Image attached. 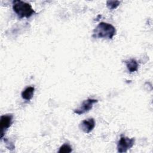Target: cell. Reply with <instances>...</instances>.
Instances as JSON below:
<instances>
[{
	"instance_id": "1",
	"label": "cell",
	"mask_w": 153,
	"mask_h": 153,
	"mask_svg": "<svg viewBox=\"0 0 153 153\" xmlns=\"http://www.w3.org/2000/svg\"><path fill=\"white\" fill-rule=\"evenodd\" d=\"M115 33V28L112 25L105 22H100L93 30L92 37L94 38L112 39Z\"/></svg>"
},
{
	"instance_id": "2",
	"label": "cell",
	"mask_w": 153,
	"mask_h": 153,
	"mask_svg": "<svg viewBox=\"0 0 153 153\" xmlns=\"http://www.w3.org/2000/svg\"><path fill=\"white\" fill-rule=\"evenodd\" d=\"M13 8L20 18H29L35 13L30 4L22 1H14Z\"/></svg>"
},
{
	"instance_id": "3",
	"label": "cell",
	"mask_w": 153,
	"mask_h": 153,
	"mask_svg": "<svg viewBox=\"0 0 153 153\" xmlns=\"http://www.w3.org/2000/svg\"><path fill=\"white\" fill-rule=\"evenodd\" d=\"M135 140L134 138H128L125 136H121L120 140L117 143L118 152L120 153L126 152L128 149L133 147L134 144Z\"/></svg>"
},
{
	"instance_id": "4",
	"label": "cell",
	"mask_w": 153,
	"mask_h": 153,
	"mask_svg": "<svg viewBox=\"0 0 153 153\" xmlns=\"http://www.w3.org/2000/svg\"><path fill=\"white\" fill-rule=\"evenodd\" d=\"M98 100L94 99H87L82 102V104L79 107L74 110V112L78 115L83 114L89 111L93 106V104L97 103Z\"/></svg>"
},
{
	"instance_id": "5",
	"label": "cell",
	"mask_w": 153,
	"mask_h": 153,
	"mask_svg": "<svg viewBox=\"0 0 153 153\" xmlns=\"http://www.w3.org/2000/svg\"><path fill=\"white\" fill-rule=\"evenodd\" d=\"M13 116L11 114H6L2 115L0 120V128H1V138L2 139L5 130H7L12 123Z\"/></svg>"
},
{
	"instance_id": "6",
	"label": "cell",
	"mask_w": 153,
	"mask_h": 153,
	"mask_svg": "<svg viewBox=\"0 0 153 153\" xmlns=\"http://www.w3.org/2000/svg\"><path fill=\"white\" fill-rule=\"evenodd\" d=\"M95 127V121L93 118L85 119L79 124V128L85 133H90Z\"/></svg>"
},
{
	"instance_id": "7",
	"label": "cell",
	"mask_w": 153,
	"mask_h": 153,
	"mask_svg": "<svg viewBox=\"0 0 153 153\" xmlns=\"http://www.w3.org/2000/svg\"><path fill=\"white\" fill-rule=\"evenodd\" d=\"M35 88L33 87H28L22 93V97L26 100H30L33 96Z\"/></svg>"
},
{
	"instance_id": "8",
	"label": "cell",
	"mask_w": 153,
	"mask_h": 153,
	"mask_svg": "<svg viewBox=\"0 0 153 153\" xmlns=\"http://www.w3.org/2000/svg\"><path fill=\"white\" fill-rule=\"evenodd\" d=\"M125 63L127 69L130 72H134L137 71L139 65L136 60L131 59L125 61Z\"/></svg>"
},
{
	"instance_id": "9",
	"label": "cell",
	"mask_w": 153,
	"mask_h": 153,
	"mask_svg": "<svg viewBox=\"0 0 153 153\" xmlns=\"http://www.w3.org/2000/svg\"><path fill=\"white\" fill-rule=\"evenodd\" d=\"M120 2L118 1H108L106 2V5L109 10H114L120 5Z\"/></svg>"
},
{
	"instance_id": "10",
	"label": "cell",
	"mask_w": 153,
	"mask_h": 153,
	"mask_svg": "<svg viewBox=\"0 0 153 153\" xmlns=\"http://www.w3.org/2000/svg\"><path fill=\"white\" fill-rule=\"evenodd\" d=\"M58 152L59 153H69L72 152V148L69 144L64 143L62 146H60Z\"/></svg>"
}]
</instances>
